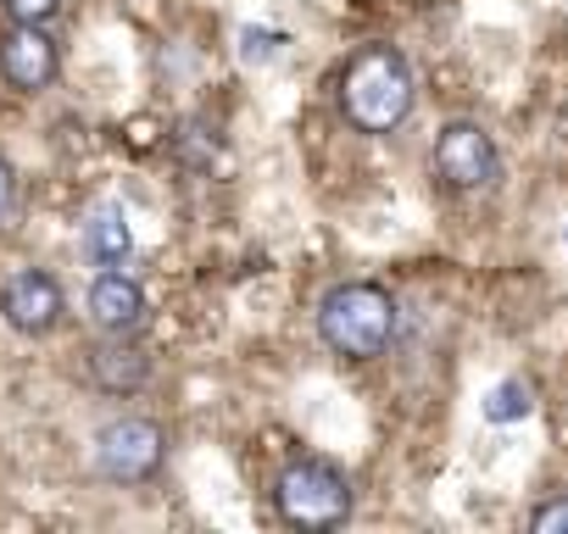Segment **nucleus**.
<instances>
[{
  "instance_id": "f03ea898",
  "label": "nucleus",
  "mask_w": 568,
  "mask_h": 534,
  "mask_svg": "<svg viewBox=\"0 0 568 534\" xmlns=\"http://www.w3.org/2000/svg\"><path fill=\"white\" fill-rule=\"evenodd\" d=\"M318 335L335 357L368 362L390 346L396 335V301L379 285H335L318 307Z\"/></svg>"
},
{
  "instance_id": "9b49d317",
  "label": "nucleus",
  "mask_w": 568,
  "mask_h": 534,
  "mask_svg": "<svg viewBox=\"0 0 568 534\" xmlns=\"http://www.w3.org/2000/svg\"><path fill=\"white\" fill-rule=\"evenodd\" d=\"M173 151H179V162H190V167H212V162H217V151H223V140H217V129H212V123L190 117V123H179Z\"/></svg>"
},
{
  "instance_id": "ddd939ff",
  "label": "nucleus",
  "mask_w": 568,
  "mask_h": 534,
  "mask_svg": "<svg viewBox=\"0 0 568 534\" xmlns=\"http://www.w3.org/2000/svg\"><path fill=\"white\" fill-rule=\"evenodd\" d=\"M278 51H284V34H273V29H240V62L245 68H267Z\"/></svg>"
},
{
  "instance_id": "f8f14e48",
  "label": "nucleus",
  "mask_w": 568,
  "mask_h": 534,
  "mask_svg": "<svg viewBox=\"0 0 568 534\" xmlns=\"http://www.w3.org/2000/svg\"><path fill=\"white\" fill-rule=\"evenodd\" d=\"M535 412V401H529V390L518 384V379H507V384H496L490 396H485V418L490 423H518V418H529Z\"/></svg>"
},
{
  "instance_id": "1a4fd4ad",
  "label": "nucleus",
  "mask_w": 568,
  "mask_h": 534,
  "mask_svg": "<svg viewBox=\"0 0 568 534\" xmlns=\"http://www.w3.org/2000/svg\"><path fill=\"white\" fill-rule=\"evenodd\" d=\"M90 379L106 390V396H134L145 379H151V357L140 346H129L123 335H112L106 346L90 351Z\"/></svg>"
},
{
  "instance_id": "dca6fc26",
  "label": "nucleus",
  "mask_w": 568,
  "mask_h": 534,
  "mask_svg": "<svg viewBox=\"0 0 568 534\" xmlns=\"http://www.w3.org/2000/svg\"><path fill=\"white\" fill-rule=\"evenodd\" d=\"M12 206H18V173H12L7 162H0V223L12 217Z\"/></svg>"
},
{
  "instance_id": "7ed1b4c3",
  "label": "nucleus",
  "mask_w": 568,
  "mask_h": 534,
  "mask_svg": "<svg viewBox=\"0 0 568 534\" xmlns=\"http://www.w3.org/2000/svg\"><path fill=\"white\" fill-rule=\"evenodd\" d=\"M273 506L291 528H341L352 517V484L341 468L302 456L273 479Z\"/></svg>"
},
{
  "instance_id": "39448f33",
  "label": "nucleus",
  "mask_w": 568,
  "mask_h": 534,
  "mask_svg": "<svg viewBox=\"0 0 568 534\" xmlns=\"http://www.w3.org/2000/svg\"><path fill=\"white\" fill-rule=\"evenodd\" d=\"M496 145L479 123H446L435 134V173L452 184V189H485L496 178Z\"/></svg>"
},
{
  "instance_id": "0eeeda50",
  "label": "nucleus",
  "mask_w": 568,
  "mask_h": 534,
  "mask_svg": "<svg viewBox=\"0 0 568 534\" xmlns=\"http://www.w3.org/2000/svg\"><path fill=\"white\" fill-rule=\"evenodd\" d=\"M0 73L12 90H45L57 79V40L45 34V23H12V34L0 40Z\"/></svg>"
},
{
  "instance_id": "f257e3e1",
  "label": "nucleus",
  "mask_w": 568,
  "mask_h": 534,
  "mask_svg": "<svg viewBox=\"0 0 568 534\" xmlns=\"http://www.w3.org/2000/svg\"><path fill=\"white\" fill-rule=\"evenodd\" d=\"M341 106L346 117L363 129V134H390L407 123L413 112V68L385 51V45H368L346 62V79H341Z\"/></svg>"
},
{
  "instance_id": "423d86ee",
  "label": "nucleus",
  "mask_w": 568,
  "mask_h": 534,
  "mask_svg": "<svg viewBox=\"0 0 568 534\" xmlns=\"http://www.w3.org/2000/svg\"><path fill=\"white\" fill-rule=\"evenodd\" d=\"M0 318L18 335H51L62 324V285L51 274H40V267H23L0 290Z\"/></svg>"
},
{
  "instance_id": "9d476101",
  "label": "nucleus",
  "mask_w": 568,
  "mask_h": 534,
  "mask_svg": "<svg viewBox=\"0 0 568 534\" xmlns=\"http://www.w3.org/2000/svg\"><path fill=\"white\" fill-rule=\"evenodd\" d=\"M129 250H134V228H129L123 206H95L84 223V256L95 267H118V261H129Z\"/></svg>"
},
{
  "instance_id": "20e7f679",
  "label": "nucleus",
  "mask_w": 568,
  "mask_h": 534,
  "mask_svg": "<svg viewBox=\"0 0 568 534\" xmlns=\"http://www.w3.org/2000/svg\"><path fill=\"white\" fill-rule=\"evenodd\" d=\"M168 456V434L151 418H118L95 434V468L118 484H140L162 468Z\"/></svg>"
},
{
  "instance_id": "4468645a",
  "label": "nucleus",
  "mask_w": 568,
  "mask_h": 534,
  "mask_svg": "<svg viewBox=\"0 0 568 534\" xmlns=\"http://www.w3.org/2000/svg\"><path fill=\"white\" fill-rule=\"evenodd\" d=\"M529 528H535V534H568V495H557V501L535 506Z\"/></svg>"
},
{
  "instance_id": "2eb2a0df",
  "label": "nucleus",
  "mask_w": 568,
  "mask_h": 534,
  "mask_svg": "<svg viewBox=\"0 0 568 534\" xmlns=\"http://www.w3.org/2000/svg\"><path fill=\"white\" fill-rule=\"evenodd\" d=\"M12 23H51L62 12V0H7Z\"/></svg>"
},
{
  "instance_id": "6e6552de",
  "label": "nucleus",
  "mask_w": 568,
  "mask_h": 534,
  "mask_svg": "<svg viewBox=\"0 0 568 534\" xmlns=\"http://www.w3.org/2000/svg\"><path fill=\"white\" fill-rule=\"evenodd\" d=\"M90 318L106 335H134L145 324V290L134 279H123V274H101L90 285Z\"/></svg>"
}]
</instances>
